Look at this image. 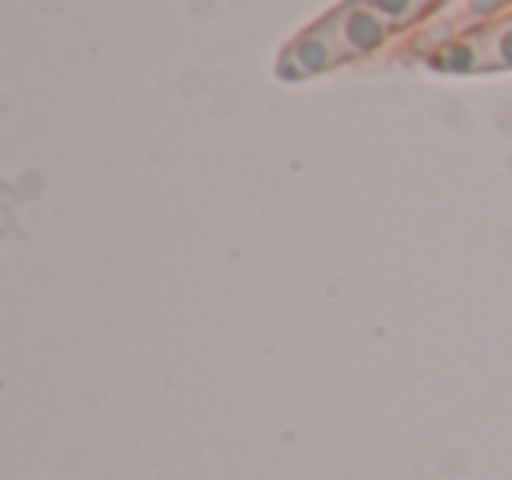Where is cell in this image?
<instances>
[{
    "label": "cell",
    "mask_w": 512,
    "mask_h": 480,
    "mask_svg": "<svg viewBox=\"0 0 512 480\" xmlns=\"http://www.w3.org/2000/svg\"><path fill=\"white\" fill-rule=\"evenodd\" d=\"M323 22L330 25V32L337 36V43H341V50L348 57H369L379 46L390 43L393 36V25L372 8L369 0H351V4L337 8Z\"/></svg>",
    "instance_id": "1"
},
{
    "label": "cell",
    "mask_w": 512,
    "mask_h": 480,
    "mask_svg": "<svg viewBox=\"0 0 512 480\" xmlns=\"http://www.w3.org/2000/svg\"><path fill=\"white\" fill-rule=\"evenodd\" d=\"M432 4H439V0H428V8H432Z\"/></svg>",
    "instance_id": "7"
},
{
    "label": "cell",
    "mask_w": 512,
    "mask_h": 480,
    "mask_svg": "<svg viewBox=\"0 0 512 480\" xmlns=\"http://www.w3.org/2000/svg\"><path fill=\"white\" fill-rule=\"evenodd\" d=\"M484 46H488V64L491 67H512V18L484 36Z\"/></svg>",
    "instance_id": "5"
},
{
    "label": "cell",
    "mask_w": 512,
    "mask_h": 480,
    "mask_svg": "<svg viewBox=\"0 0 512 480\" xmlns=\"http://www.w3.org/2000/svg\"><path fill=\"white\" fill-rule=\"evenodd\" d=\"M372 8L393 25V29H407L428 11V0H369Z\"/></svg>",
    "instance_id": "4"
},
{
    "label": "cell",
    "mask_w": 512,
    "mask_h": 480,
    "mask_svg": "<svg viewBox=\"0 0 512 480\" xmlns=\"http://www.w3.org/2000/svg\"><path fill=\"white\" fill-rule=\"evenodd\" d=\"M505 4H509V0H467V11L474 18H491V15H498V11H505Z\"/></svg>",
    "instance_id": "6"
},
{
    "label": "cell",
    "mask_w": 512,
    "mask_h": 480,
    "mask_svg": "<svg viewBox=\"0 0 512 480\" xmlns=\"http://www.w3.org/2000/svg\"><path fill=\"white\" fill-rule=\"evenodd\" d=\"M432 67L442 74H474V71H484L488 64V46L484 39H449L442 43L439 50L432 53Z\"/></svg>",
    "instance_id": "3"
},
{
    "label": "cell",
    "mask_w": 512,
    "mask_h": 480,
    "mask_svg": "<svg viewBox=\"0 0 512 480\" xmlns=\"http://www.w3.org/2000/svg\"><path fill=\"white\" fill-rule=\"evenodd\" d=\"M285 57L295 60V64H299V71L309 78V74L334 71L337 64H344V60H348V53L341 50V43H337V36L330 32V25L320 22L316 29H309L306 36L295 39L292 50H288Z\"/></svg>",
    "instance_id": "2"
}]
</instances>
